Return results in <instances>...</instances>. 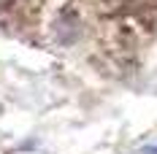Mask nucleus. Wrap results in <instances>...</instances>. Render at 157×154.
Returning a JSON list of instances; mask_svg holds the SVG:
<instances>
[{
    "mask_svg": "<svg viewBox=\"0 0 157 154\" xmlns=\"http://www.w3.org/2000/svg\"><path fill=\"white\" fill-rule=\"evenodd\" d=\"M78 27H81L78 14L73 11V8H63V11L57 14V19H54V35H57V43H63V46L73 43V41L78 38Z\"/></svg>",
    "mask_w": 157,
    "mask_h": 154,
    "instance_id": "1",
    "label": "nucleus"
}]
</instances>
